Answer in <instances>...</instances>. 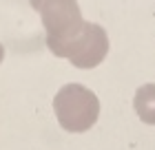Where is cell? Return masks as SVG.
Here are the masks:
<instances>
[{"instance_id": "obj_1", "label": "cell", "mask_w": 155, "mask_h": 150, "mask_svg": "<svg viewBox=\"0 0 155 150\" xmlns=\"http://www.w3.org/2000/svg\"><path fill=\"white\" fill-rule=\"evenodd\" d=\"M53 113L67 132H87L100 117V99L82 84H64L53 97Z\"/></svg>"}, {"instance_id": "obj_2", "label": "cell", "mask_w": 155, "mask_h": 150, "mask_svg": "<svg viewBox=\"0 0 155 150\" xmlns=\"http://www.w3.org/2000/svg\"><path fill=\"white\" fill-rule=\"evenodd\" d=\"M107 53H109V35L104 31V27L87 22V20L82 22L80 31L55 51L58 58H67L75 69H93L107 58Z\"/></svg>"}, {"instance_id": "obj_3", "label": "cell", "mask_w": 155, "mask_h": 150, "mask_svg": "<svg viewBox=\"0 0 155 150\" xmlns=\"http://www.w3.org/2000/svg\"><path fill=\"white\" fill-rule=\"evenodd\" d=\"M38 13L47 33V46L53 55L69 38L80 31L84 22L78 0H45Z\"/></svg>"}, {"instance_id": "obj_4", "label": "cell", "mask_w": 155, "mask_h": 150, "mask_svg": "<svg viewBox=\"0 0 155 150\" xmlns=\"http://www.w3.org/2000/svg\"><path fill=\"white\" fill-rule=\"evenodd\" d=\"M133 108L144 124L155 126V84H144L135 91Z\"/></svg>"}, {"instance_id": "obj_5", "label": "cell", "mask_w": 155, "mask_h": 150, "mask_svg": "<svg viewBox=\"0 0 155 150\" xmlns=\"http://www.w3.org/2000/svg\"><path fill=\"white\" fill-rule=\"evenodd\" d=\"M29 2H31V7H33V9H40V7H42V2H45V0H29Z\"/></svg>"}, {"instance_id": "obj_6", "label": "cell", "mask_w": 155, "mask_h": 150, "mask_svg": "<svg viewBox=\"0 0 155 150\" xmlns=\"http://www.w3.org/2000/svg\"><path fill=\"white\" fill-rule=\"evenodd\" d=\"M2 58H5V49H2V44H0V62H2Z\"/></svg>"}]
</instances>
